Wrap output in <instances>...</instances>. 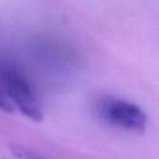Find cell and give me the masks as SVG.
I'll return each instance as SVG.
<instances>
[{
  "instance_id": "cell-3",
  "label": "cell",
  "mask_w": 159,
  "mask_h": 159,
  "mask_svg": "<svg viewBox=\"0 0 159 159\" xmlns=\"http://www.w3.org/2000/svg\"><path fill=\"white\" fill-rule=\"evenodd\" d=\"M10 150L15 159H45L41 155H39L37 153H35L34 150L25 148L22 145H12L10 148Z\"/></svg>"
},
{
  "instance_id": "cell-1",
  "label": "cell",
  "mask_w": 159,
  "mask_h": 159,
  "mask_svg": "<svg viewBox=\"0 0 159 159\" xmlns=\"http://www.w3.org/2000/svg\"><path fill=\"white\" fill-rule=\"evenodd\" d=\"M0 88L14 111L17 109L37 123L43 119L42 106L34 86L12 65L0 66Z\"/></svg>"
},
{
  "instance_id": "cell-4",
  "label": "cell",
  "mask_w": 159,
  "mask_h": 159,
  "mask_svg": "<svg viewBox=\"0 0 159 159\" xmlns=\"http://www.w3.org/2000/svg\"><path fill=\"white\" fill-rule=\"evenodd\" d=\"M0 109L4 111V112H7V113H12V112H14L11 104H10V103L7 102V99L5 98V96H4L2 91H1V88H0Z\"/></svg>"
},
{
  "instance_id": "cell-2",
  "label": "cell",
  "mask_w": 159,
  "mask_h": 159,
  "mask_svg": "<svg viewBox=\"0 0 159 159\" xmlns=\"http://www.w3.org/2000/svg\"><path fill=\"white\" fill-rule=\"evenodd\" d=\"M98 117L107 124L133 133H143L147 128V114L135 103L106 96L96 104Z\"/></svg>"
}]
</instances>
